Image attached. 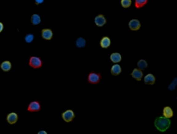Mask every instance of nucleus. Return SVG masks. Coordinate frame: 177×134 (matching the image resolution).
Masks as SVG:
<instances>
[{
	"instance_id": "1",
	"label": "nucleus",
	"mask_w": 177,
	"mask_h": 134,
	"mask_svg": "<svg viewBox=\"0 0 177 134\" xmlns=\"http://www.w3.org/2000/svg\"><path fill=\"white\" fill-rule=\"evenodd\" d=\"M171 124V121L169 118L160 116L157 117L154 121V126L156 129L161 132H166Z\"/></svg>"
},
{
	"instance_id": "2",
	"label": "nucleus",
	"mask_w": 177,
	"mask_h": 134,
	"mask_svg": "<svg viewBox=\"0 0 177 134\" xmlns=\"http://www.w3.org/2000/svg\"><path fill=\"white\" fill-rule=\"evenodd\" d=\"M28 65L34 70L39 69L42 68L43 61L40 56H31L28 59Z\"/></svg>"
},
{
	"instance_id": "3",
	"label": "nucleus",
	"mask_w": 177,
	"mask_h": 134,
	"mask_svg": "<svg viewBox=\"0 0 177 134\" xmlns=\"http://www.w3.org/2000/svg\"><path fill=\"white\" fill-rule=\"evenodd\" d=\"M42 110V105L39 100H33L29 103L26 111L30 113H38Z\"/></svg>"
},
{
	"instance_id": "4",
	"label": "nucleus",
	"mask_w": 177,
	"mask_h": 134,
	"mask_svg": "<svg viewBox=\"0 0 177 134\" xmlns=\"http://www.w3.org/2000/svg\"><path fill=\"white\" fill-rule=\"evenodd\" d=\"M102 74L95 73V71H91L87 76V82L91 85L99 84L102 80Z\"/></svg>"
},
{
	"instance_id": "5",
	"label": "nucleus",
	"mask_w": 177,
	"mask_h": 134,
	"mask_svg": "<svg viewBox=\"0 0 177 134\" xmlns=\"http://www.w3.org/2000/svg\"><path fill=\"white\" fill-rule=\"evenodd\" d=\"M61 116L63 120L67 123L71 122L76 117L74 111L71 109H68L64 111V112H62Z\"/></svg>"
},
{
	"instance_id": "6",
	"label": "nucleus",
	"mask_w": 177,
	"mask_h": 134,
	"mask_svg": "<svg viewBox=\"0 0 177 134\" xmlns=\"http://www.w3.org/2000/svg\"><path fill=\"white\" fill-rule=\"evenodd\" d=\"M95 25L98 27H102L105 26L107 23V19L104 14H98L94 19Z\"/></svg>"
},
{
	"instance_id": "7",
	"label": "nucleus",
	"mask_w": 177,
	"mask_h": 134,
	"mask_svg": "<svg viewBox=\"0 0 177 134\" xmlns=\"http://www.w3.org/2000/svg\"><path fill=\"white\" fill-rule=\"evenodd\" d=\"M41 36L43 39L47 40V41H50L53 38L54 33L52 30L50 28H42L41 30Z\"/></svg>"
},
{
	"instance_id": "8",
	"label": "nucleus",
	"mask_w": 177,
	"mask_h": 134,
	"mask_svg": "<svg viewBox=\"0 0 177 134\" xmlns=\"http://www.w3.org/2000/svg\"><path fill=\"white\" fill-rule=\"evenodd\" d=\"M128 26L131 31H137L141 27V23L138 19H132L129 22Z\"/></svg>"
},
{
	"instance_id": "9",
	"label": "nucleus",
	"mask_w": 177,
	"mask_h": 134,
	"mask_svg": "<svg viewBox=\"0 0 177 134\" xmlns=\"http://www.w3.org/2000/svg\"><path fill=\"white\" fill-rule=\"evenodd\" d=\"M19 120V116L15 112H10L6 116V121L10 125L15 124Z\"/></svg>"
},
{
	"instance_id": "10",
	"label": "nucleus",
	"mask_w": 177,
	"mask_h": 134,
	"mask_svg": "<svg viewBox=\"0 0 177 134\" xmlns=\"http://www.w3.org/2000/svg\"><path fill=\"white\" fill-rule=\"evenodd\" d=\"M130 75L137 81H141L143 77V73L140 69L135 68L130 74Z\"/></svg>"
},
{
	"instance_id": "11",
	"label": "nucleus",
	"mask_w": 177,
	"mask_h": 134,
	"mask_svg": "<svg viewBox=\"0 0 177 134\" xmlns=\"http://www.w3.org/2000/svg\"><path fill=\"white\" fill-rule=\"evenodd\" d=\"M12 68V62L9 60H5L0 64V69L5 73L9 72Z\"/></svg>"
},
{
	"instance_id": "12",
	"label": "nucleus",
	"mask_w": 177,
	"mask_h": 134,
	"mask_svg": "<svg viewBox=\"0 0 177 134\" xmlns=\"http://www.w3.org/2000/svg\"><path fill=\"white\" fill-rule=\"evenodd\" d=\"M111 44V39L107 36H104L100 41V46L103 49H108Z\"/></svg>"
},
{
	"instance_id": "13",
	"label": "nucleus",
	"mask_w": 177,
	"mask_h": 134,
	"mask_svg": "<svg viewBox=\"0 0 177 134\" xmlns=\"http://www.w3.org/2000/svg\"><path fill=\"white\" fill-rule=\"evenodd\" d=\"M156 78L151 73H149L144 77V83L146 85H153L155 84Z\"/></svg>"
},
{
	"instance_id": "14",
	"label": "nucleus",
	"mask_w": 177,
	"mask_h": 134,
	"mask_svg": "<svg viewBox=\"0 0 177 134\" xmlns=\"http://www.w3.org/2000/svg\"><path fill=\"white\" fill-rule=\"evenodd\" d=\"M122 71V68L121 66L118 63L115 64L113 66H112L111 67V72L112 75L117 76L119 75Z\"/></svg>"
},
{
	"instance_id": "15",
	"label": "nucleus",
	"mask_w": 177,
	"mask_h": 134,
	"mask_svg": "<svg viewBox=\"0 0 177 134\" xmlns=\"http://www.w3.org/2000/svg\"><path fill=\"white\" fill-rule=\"evenodd\" d=\"M163 115L164 117L169 118V119L173 117V116L174 115V112H173L172 108L169 106H165L163 108Z\"/></svg>"
},
{
	"instance_id": "16",
	"label": "nucleus",
	"mask_w": 177,
	"mask_h": 134,
	"mask_svg": "<svg viewBox=\"0 0 177 134\" xmlns=\"http://www.w3.org/2000/svg\"><path fill=\"white\" fill-rule=\"evenodd\" d=\"M110 59L111 61L113 63H119L122 61V55L119 52H113L110 55Z\"/></svg>"
},
{
	"instance_id": "17",
	"label": "nucleus",
	"mask_w": 177,
	"mask_h": 134,
	"mask_svg": "<svg viewBox=\"0 0 177 134\" xmlns=\"http://www.w3.org/2000/svg\"><path fill=\"white\" fill-rule=\"evenodd\" d=\"M42 19L38 14H33L31 17V23L34 26H37L41 23Z\"/></svg>"
},
{
	"instance_id": "18",
	"label": "nucleus",
	"mask_w": 177,
	"mask_h": 134,
	"mask_svg": "<svg viewBox=\"0 0 177 134\" xmlns=\"http://www.w3.org/2000/svg\"><path fill=\"white\" fill-rule=\"evenodd\" d=\"M148 2V0H135L134 6L136 9L139 10L144 7Z\"/></svg>"
},
{
	"instance_id": "19",
	"label": "nucleus",
	"mask_w": 177,
	"mask_h": 134,
	"mask_svg": "<svg viewBox=\"0 0 177 134\" xmlns=\"http://www.w3.org/2000/svg\"><path fill=\"white\" fill-rule=\"evenodd\" d=\"M75 45L78 48H83L86 45V40L83 37H78L76 40Z\"/></svg>"
},
{
	"instance_id": "20",
	"label": "nucleus",
	"mask_w": 177,
	"mask_h": 134,
	"mask_svg": "<svg viewBox=\"0 0 177 134\" xmlns=\"http://www.w3.org/2000/svg\"><path fill=\"white\" fill-rule=\"evenodd\" d=\"M137 66L138 68L140 69L142 71H143L148 67V64L146 60H145L144 59H141L137 62Z\"/></svg>"
},
{
	"instance_id": "21",
	"label": "nucleus",
	"mask_w": 177,
	"mask_h": 134,
	"mask_svg": "<svg viewBox=\"0 0 177 134\" xmlns=\"http://www.w3.org/2000/svg\"><path fill=\"white\" fill-rule=\"evenodd\" d=\"M34 39V35L32 33H27L24 37V40L27 44H31Z\"/></svg>"
},
{
	"instance_id": "22",
	"label": "nucleus",
	"mask_w": 177,
	"mask_h": 134,
	"mask_svg": "<svg viewBox=\"0 0 177 134\" xmlns=\"http://www.w3.org/2000/svg\"><path fill=\"white\" fill-rule=\"evenodd\" d=\"M120 5L122 7L127 9L129 8L132 5V1L131 0H120Z\"/></svg>"
},
{
	"instance_id": "23",
	"label": "nucleus",
	"mask_w": 177,
	"mask_h": 134,
	"mask_svg": "<svg viewBox=\"0 0 177 134\" xmlns=\"http://www.w3.org/2000/svg\"><path fill=\"white\" fill-rule=\"evenodd\" d=\"M177 86V79L175 78V79L173 80L172 82L171 83V84L168 86V89L170 91H172L175 89Z\"/></svg>"
},
{
	"instance_id": "24",
	"label": "nucleus",
	"mask_w": 177,
	"mask_h": 134,
	"mask_svg": "<svg viewBox=\"0 0 177 134\" xmlns=\"http://www.w3.org/2000/svg\"><path fill=\"white\" fill-rule=\"evenodd\" d=\"M44 1L45 0H34V3L35 5L39 6V5H42L44 2Z\"/></svg>"
},
{
	"instance_id": "25",
	"label": "nucleus",
	"mask_w": 177,
	"mask_h": 134,
	"mask_svg": "<svg viewBox=\"0 0 177 134\" xmlns=\"http://www.w3.org/2000/svg\"><path fill=\"white\" fill-rule=\"evenodd\" d=\"M5 28V26H4V24L2 22H1L0 21V33H2L3 30Z\"/></svg>"
},
{
	"instance_id": "26",
	"label": "nucleus",
	"mask_w": 177,
	"mask_h": 134,
	"mask_svg": "<svg viewBox=\"0 0 177 134\" xmlns=\"http://www.w3.org/2000/svg\"><path fill=\"white\" fill-rule=\"evenodd\" d=\"M37 134H47V132L44 130H41L37 132Z\"/></svg>"
},
{
	"instance_id": "27",
	"label": "nucleus",
	"mask_w": 177,
	"mask_h": 134,
	"mask_svg": "<svg viewBox=\"0 0 177 134\" xmlns=\"http://www.w3.org/2000/svg\"><path fill=\"white\" fill-rule=\"evenodd\" d=\"M0 128H1V126H0Z\"/></svg>"
}]
</instances>
